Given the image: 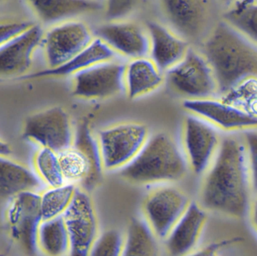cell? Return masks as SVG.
<instances>
[{
  "instance_id": "cell-1",
  "label": "cell",
  "mask_w": 257,
  "mask_h": 256,
  "mask_svg": "<svg viewBox=\"0 0 257 256\" xmlns=\"http://www.w3.org/2000/svg\"><path fill=\"white\" fill-rule=\"evenodd\" d=\"M199 202L207 212L240 219L249 213L252 199V161L246 143L228 135L204 174Z\"/></svg>"
},
{
  "instance_id": "cell-2",
  "label": "cell",
  "mask_w": 257,
  "mask_h": 256,
  "mask_svg": "<svg viewBox=\"0 0 257 256\" xmlns=\"http://www.w3.org/2000/svg\"><path fill=\"white\" fill-rule=\"evenodd\" d=\"M201 54L216 78L219 96L242 80L256 76L255 43L224 21L207 36Z\"/></svg>"
},
{
  "instance_id": "cell-3",
  "label": "cell",
  "mask_w": 257,
  "mask_h": 256,
  "mask_svg": "<svg viewBox=\"0 0 257 256\" xmlns=\"http://www.w3.org/2000/svg\"><path fill=\"white\" fill-rule=\"evenodd\" d=\"M189 170L181 146L171 134L150 135L135 159L121 170L124 180L135 185H163L178 182Z\"/></svg>"
},
{
  "instance_id": "cell-4",
  "label": "cell",
  "mask_w": 257,
  "mask_h": 256,
  "mask_svg": "<svg viewBox=\"0 0 257 256\" xmlns=\"http://www.w3.org/2000/svg\"><path fill=\"white\" fill-rule=\"evenodd\" d=\"M57 154L64 181L80 183L87 191L100 182L103 171L100 149L88 123H81L73 144Z\"/></svg>"
},
{
  "instance_id": "cell-5",
  "label": "cell",
  "mask_w": 257,
  "mask_h": 256,
  "mask_svg": "<svg viewBox=\"0 0 257 256\" xmlns=\"http://www.w3.org/2000/svg\"><path fill=\"white\" fill-rule=\"evenodd\" d=\"M151 135L145 123L124 121L103 128L97 136L103 170H121L139 153Z\"/></svg>"
},
{
  "instance_id": "cell-6",
  "label": "cell",
  "mask_w": 257,
  "mask_h": 256,
  "mask_svg": "<svg viewBox=\"0 0 257 256\" xmlns=\"http://www.w3.org/2000/svg\"><path fill=\"white\" fill-rule=\"evenodd\" d=\"M183 190L170 184L152 189L142 203V218L159 240L165 241L190 206Z\"/></svg>"
},
{
  "instance_id": "cell-7",
  "label": "cell",
  "mask_w": 257,
  "mask_h": 256,
  "mask_svg": "<svg viewBox=\"0 0 257 256\" xmlns=\"http://www.w3.org/2000/svg\"><path fill=\"white\" fill-rule=\"evenodd\" d=\"M41 197L34 191H26L11 197L5 214L6 227L10 239L27 255L38 251L37 236L43 221Z\"/></svg>"
},
{
  "instance_id": "cell-8",
  "label": "cell",
  "mask_w": 257,
  "mask_h": 256,
  "mask_svg": "<svg viewBox=\"0 0 257 256\" xmlns=\"http://www.w3.org/2000/svg\"><path fill=\"white\" fill-rule=\"evenodd\" d=\"M170 87L185 99L218 95L216 78L201 53L189 48L183 59L165 72Z\"/></svg>"
},
{
  "instance_id": "cell-9",
  "label": "cell",
  "mask_w": 257,
  "mask_h": 256,
  "mask_svg": "<svg viewBox=\"0 0 257 256\" xmlns=\"http://www.w3.org/2000/svg\"><path fill=\"white\" fill-rule=\"evenodd\" d=\"M62 217L68 233L69 256H89L100 233L97 212L88 191L76 188Z\"/></svg>"
},
{
  "instance_id": "cell-10",
  "label": "cell",
  "mask_w": 257,
  "mask_h": 256,
  "mask_svg": "<svg viewBox=\"0 0 257 256\" xmlns=\"http://www.w3.org/2000/svg\"><path fill=\"white\" fill-rule=\"evenodd\" d=\"M181 147L189 170L204 175L213 162L220 146V134L213 125L189 114L182 126Z\"/></svg>"
},
{
  "instance_id": "cell-11",
  "label": "cell",
  "mask_w": 257,
  "mask_h": 256,
  "mask_svg": "<svg viewBox=\"0 0 257 256\" xmlns=\"http://www.w3.org/2000/svg\"><path fill=\"white\" fill-rule=\"evenodd\" d=\"M23 135L41 148L56 153L71 146L75 137L70 115L60 106L51 107L30 116L25 121Z\"/></svg>"
},
{
  "instance_id": "cell-12",
  "label": "cell",
  "mask_w": 257,
  "mask_h": 256,
  "mask_svg": "<svg viewBox=\"0 0 257 256\" xmlns=\"http://www.w3.org/2000/svg\"><path fill=\"white\" fill-rule=\"evenodd\" d=\"M89 27L76 20L52 26L44 33L42 45L48 69H55L68 62L92 42Z\"/></svg>"
},
{
  "instance_id": "cell-13",
  "label": "cell",
  "mask_w": 257,
  "mask_h": 256,
  "mask_svg": "<svg viewBox=\"0 0 257 256\" xmlns=\"http://www.w3.org/2000/svg\"><path fill=\"white\" fill-rule=\"evenodd\" d=\"M126 63L105 62L75 74L73 95L84 99H106L124 93Z\"/></svg>"
},
{
  "instance_id": "cell-14",
  "label": "cell",
  "mask_w": 257,
  "mask_h": 256,
  "mask_svg": "<svg viewBox=\"0 0 257 256\" xmlns=\"http://www.w3.org/2000/svg\"><path fill=\"white\" fill-rule=\"evenodd\" d=\"M183 106L189 114L227 132L255 129L257 117L251 115L219 97L184 99Z\"/></svg>"
},
{
  "instance_id": "cell-15",
  "label": "cell",
  "mask_w": 257,
  "mask_h": 256,
  "mask_svg": "<svg viewBox=\"0 0 257 256\" xmlns=\"http://www.w3.org/2000/svg\"><path fill=\"white\" fill-rule=\"evenodd\" d=\"M167 19L185 40L201 39L210 24L209 0H161Z\"/></svg>"
},
{
  "instance_id": "cell-16",
  "label": "cell",
  "mask_w": 257,
  "mask_h": 256,
  "mask_svg": "<svg viewBox=\"0 0 257 256\" xmlns=\"http://www.w3.org/2000/svg\"><path fill=\"white\" fill-rule=\"evenodd\" d=\"M96 33L97 38L106 42L121 57L132 60L150 55L148 31L136 23L112 21L100 26Z\"/></svg>"
},
{
  "instance_id": "cell-17",
  "label": "cell",
  "mask_w": 257,
  "mask_h": 256,
  "mask_svg": "<svg viewBox=\"0 0 257 256\" xmlns=\"http://www.w3.org/2000/svg\"><path fill=\"white\" fill-rule=\"evenodd\" d=\"M44 32L34 25L0 47V77L25 75L32 64L33 57L43 42Z\"/></svg>"
},
{
  "instance_id": "cell-18",
  "label": "cell",
  "mask_w": 257,
  "mask_h": 256,
  "mask_svg": "<svg viewBox=\"0 0 257 256\" xmlns=\"http://www.w3.org/2000/svg\"><path fill=\"white\" fill-rule=\"evenodd\" d=\"M208 220V212L197 202L187 211L165 239L171 256H188L198 248Z\"/></svg>"
},
{
  "instance_id": "cell-19",
  "label": "cell",
  "mask_w": 257,
  "mask_h": 256,
  "mask_svg": "<svg viewBox=\"0 0 257 256\" xmlns=\"http://www.w3.org/2000/svg\"><path fill=\"white\" fill-rule=\"evenodd\" d=\"M147 31L150 39L149 57L162 72L179 63L189 51L187 41L159 23H149Z\"/></svg>"
},
{
  "instance_id": "cell-20",
  "label": "cell",
  "mask_w": 257,
  "mask_h": 256,
  "mask_svg": "<svg viewBox=\"0 0 257 256\" xmlns=\"http://www.w3.org/2000/svg\"><path fill=\"white\" fill-rule=\"evenodd\" d=\"M120 56L99 38H94L92 42L80 53L76 54L68 62L55 69L39 71L31 75L21 77L23 79L46 78V77H64L73 75L91 66L111 60H118Z\"/></svg>"
},
{
  "instance_id": "cell-21",
  "label": "cell",
  "mask_w": 257,
  "mask_h": 256,
  "mask_svg": "<svg viewBox=\"0 0 257 256\" xmlns=\"http://www.w3.org/2000/svg\"><path fill=\"white\" fill-rule=\"evenodd\" d=\"M165 81V72L149 57L132 59L126 63L124 93L129 99H138L153 93Z\"/></svg>"
},
{
  "instance_id": "cell-22",
  "label": "cell",
  "mask_w": 257,
  "mask_h": 256,
  "mask_svg": "<svg viewBox=\"0 0 257 256\" xmlns=\"http://www.w3.org/2000/svg\"><path fill=\"white\" fill-rule=\"evenodd\" d=\"M36 15L46 24H55L94 13L103 6L101 0H27Z\"/></svg>"
},
{
  "instance_id": "cell-23",
  "label": "cell",
  "mask_w": 257,
  "mask_h": 256,
  "mask_svg": "<svg viewBox=\"0 0 257 256\" xmlns=\"http://www.w3.org/2000/svg\"><path fill=\"white\" fill-rule=\"evenodd\" d=\"M40 186L38 178L26 166L8 157L0 156V197L11 198Z\"/></svg>"
},
{
  "instance_id": "cell-24",
  "label": "cell",
  "mask_w": 257,
  "mask_h": 256,
  "mask_svg": "<svg viewBox=\"0 0 257 256\" xmlns=\"http://www.w3.org/2000/svg\"><path fill=\"white\" fill-rule=\"evenodd\" d=\"M122 256H161L159 239L143 218H134L124 232Z\"/></svg>"
},
{
  "instance_id": "cell-25",
  "label": "cell",
  "mask_w": 257,
  "mask_h": 256,
  "mask_svg": "<svg viewBox=\"0 0 257 256\" xmlns=\"http://www.w3.org/2000/svg\"><path fill=\"white\" fill-rule=\"evenodd\" d=\"M223 14V21L255 43L257 39L256 0H233Z\"/></svg>"
},
{
  "instance_id": "cell-26",
  "label": "cell",
  "mask_w": 257,
  "mask_h": 256,
  "mask_svg": "<svg viewBox=\"0 0 257 256\" xmlns=\"http://www.w3.org/2000/svg\"><path fill=\"white\" fill-rule=\"evenodd\" d=\"M39 249L47 256H64L70 249L68 233L62 215L42 221L38 230Z\"/></svg>"
},
{
  "instance_id": "cell-27",
  "label": "cell",
  "mask_w": 257,
  "mask_h": 256,
  "mask_svg": "<svg viewBox=\"0 0 257 256\" xmlns=\"http://www.w3.org/2000/svg\"><path fill=\"white\" fill-rule=\"evenodd\" d=\"M76 189L74 184H64L40 194L43 221L61 216L70 206Z\"/></svg>"
},
{
  "instance_id": "cell-28",
  "label": "cell",
  "mask_w": 257,
  "mask_h": 256,
  "mask_svg": "<svg viewBox=\"0 0 257 256\" xmlns=\"http://www.w3.org/2000/svg\"><path fill=\"white\" fill-rule=\"evenodd\" d=\"M219 97L239 109L257 117L256 76L242 80Z\"/></svg>"
},
{
  "instance_id": "cell-29",
  "label": "cell",
  "mask_w": 257,
  "mask_h": 256,
  "mask_svg": "<svg viewBox=\"0 0 257 256\" xmlns=\"http://www.w3.org/2000/svg\"><path fill=\"white\" fill-rule=\"evenodd\" d=\"M34 167L40 177L49 188L64 185L65 181L56 152L47 148H40L34 156Z\"/></svg>"
},
{
  "instance_id": "cell-30",
  "label": "cell",
  "mask_w": 257,
  "mask_h": 256,
  "mask_svg": "<svg viewBox=\"0 0 257 256\" xmlns=\"http://www.w3.org/2000/svg\"><path fill=\"white\" fill-rule=\"evenodd\" d=\"M124 242V232L109 229L100 233L89 256H122Z\"/></svg>"
},
{
  "instance_id": "cell-31",
  "label": "cell",
  "mask_w": 257,
  "mask_h": 256,
  "mask_svg": "<svg viewBox=\"0 0 257 256\" xmlns=\"http://www.w3.org/2000/svg\"><path fill=\"white\" fill-rule=\"evenodd\" d=\"M240 242V238L222 239L197 248L188 256H240L236 252Z\"/></svg>"
},
{
  "instance_id": "cell-32",
  "label": "cell",
  "mask_w": 257,
  "mask_h": 256,
  "mask_svg": "<svg viewBox=\"0 0 257 256\" xmlns=\"http://www.w3.org/2000/svg\"><path fill=\"white\" fill-rule=\"evenodd\" d=\"M144 0H106V16L112 21H119L135 12Z\"/></svg>"
},
{
  "instance_id": "cell-33",
  "label": "cell",
  "mask_w": 257,
  "mask_h": 256,
  "mask_svg": "<svg viewBox=\"0 0 257 256\" xmlns=\"http://www.w3.org/2000/svg\"><path fill=\"white\" fill-rule=\"evenodd\" d=\"M32 23L17 19L0 21V47L32 27Z\"/></svg>"
},
{
  "instance_id": "cell-34",
  "label": "cell",
  "mask_w": 257,
  "mask_h": 256,
  "mask_svg": "<svg viewBox=\"0 0 257 256\" xmlns=\"http://www.w3.org/2000/svg\"><path fill=\"white\" fill-rule=\"evenodd\" d=\"M11 152L10 145L0 139V156L8 157Z\"/></svg>"
},
{
  "instance_id": "cell-35",
  "label": "cell",
  "mask_w": 257,
  "mask_h": 256,
  "mask_svg": "<svg viewBox=\"0 0 257 256\" xmlns=\"http://www.w3.org/2000/svg\"><path fill=\"white\" fill-rule=\"evenodd\" d=\"M222 1H224L225 2V3H228H228H231V2H232L233 0H222Z\"/></svg>"
},
{
  "instance_id": "cell-36",
  "label": "cell",
  "mask_w": 257,
  "mask_h": 256,
  "mask_svg": "<svg viewBox=\"0 0 257 256\" xmlns=\"http://www.w3.org/2000/svg\"><path fill=\"white\" fill-rule=\"evenodd\" d=\"M0 256H6L5 254H3V253H0Z\"/></svg>"
},
{
  "instance_id": "cell-37",
  "label": "cell",
  "mask_w": 257,
  "mask_h": 256,
  "mask_svg": "<svg viewBox=\"0 0 257 256\" xmlns=\"http://www.w3.org/2000/svg\"><path fill=\"white\" fill-rule=\"evenodd\" d=\"M2 1H3V0H0V3H1V2H2Z\"/></svg>"
}]
</instances>
